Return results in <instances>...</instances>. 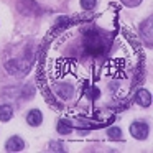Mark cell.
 I'll list each match as a JSON object with an SVG mask.
<instances>
[{
  "label": "cell",
  "mask_w": 153,
  "mask_h": 153,
  "mask_svg": "<svg viewBox=\"0 0 153 153\" xmlns=\"http://www.w3.org/2000/svg\"><path fill=\"white\" fill-rule=\"evenodd\" d=\"M71 132H73V123L69 120L63 119L58 122V133H61V135H69Z\"/></svg>",
  "instance_id": "cell-10"
},
{
  "label": "cell",
  "mask_w": 153,
  "mask_h": 153,
  "mask_svg": "<svg viewBox=\"0 0 153 153\" xmlns=\"http://www.w3.org/2000/svg\"><path fill=\"white\" fill-rule=\"evenodd\" d=\"M107 135L114 140H120L122 138V130H120L119 127H110V128L107 130Z\"/></svg>",
  "instance_id": "cell-11"
},
{
  "label": "cell",
  "mask_w": 153,
  "mask_h": 153,
  "mask_svg": "<svg viewBox=\"0 0 153 153\" xmlns=\"http://www.w3.org/2000/svg\"><path fill=\"white\" fill-rule=\"evenodd\" d=\"M50 150L51 152H63V145H61V143H56V142H51Z\"/></svg>",
  "instance_id": "cell-14"
},
{
  "label": "cell",
  "mask_w": 153,
  "mask_h": 153,
  "mask_svg": "<svg viewBox=\"0 0 153 153\" xmlns=\"http://www.w3.org/2000/svg\"><path fill=\"white\" fill-rule=\"evenodd\" d=\"M97 5V0H81V7L86 8V10H92Z\"/></svg>",
  "instance_id": "cell-12"
},
{
  "label": "cell",
  "mask_w": 153,
  "mask_h": 153,
  "mask_svg": "<svg viewBox=\"0 0 153 153\" xmlns=\"http://www.w3.org/2000/svg\"><path fill=\"white\" fill-rule=\"evenodd\" d=\"M27 122H28V125H31V127H38L41 122H43V115H41V112L38 109H33V110L28 112Z\"/></svg>",
  "instance_id": "cell-7"
},
{
  "label": "cell",
  "mask_w": 153,
  "mask_h": 153,
  "mask_svg": "<svg viewBox=\"0 0 153 153\" xmlns=\"http://www.w3.org/2000/svg\"><path fill=\"white\" fill-rule=\"evenodd\" d=\"M148 132H150V128L145 122H133L130 125V135L137 140H145L148 137Z\"/></svg>",
  "instance_id": "cell-3"
},
{
  "label": "cell",
  "mask_w": 153,
  "mask_h": 153,
  "mask_svg": "<svg viewBox=\"0 0 153 153\" xmlns=\"http://www.w3.org/2000/svg\"><path fill=\"white\" fill-rule=\"evenodd\" d=\"M153 25H152V18H146L142 25H140V36L143 38L148 46H152V41H153V31H152Z\"/></svg>",
  "instance_id": "cell-4"
},
{
  "label": "cell",
  "mask_w": 153,
  "mask_h": 153,
  "mask_svg": "<svg viewBox=\"0 0 153 153\" xmlns=\"http://www.w3.org/2000/svg\"><path fill=\"white\" fill-rule=\"evenodd\" d=\"M123 5H127V7H137V5L142 4V0H120Z\"/></svg>",
  "instance_id": "cell-13"
},
{
  "label": "cell",
  "mask_w": 153,
  "mask_h": 153,
  "mask_svg": "<svg viewBox=\"0 0 153 153\" xmlns=\"http://www.w3.org/2000/svg\"><path fill=\"white\" fill-rule=\"evenodd\" d=\"M135 100H137V104H140L142 107H150L152 105V94L146 89H140L135 96Z\"/></svg>",
  "instance_id": "cell-6"
},
{
  "label": "cell",
  "mask_w": 153,
  "mask_h": 153,
  "mask_svg": "<svg viewBox=\"0 0 153 153\" xmlns=\"http://www.w3.org/2000/svg\"><path fill=\"white\" fill-rule=\"evenodd\" d=\"M73 92H74V87L71 84H61V86L56 87V94L59 99H71Z\"/></svg>",
  "instance_id": "cell-8"
},
{
  "label": "cell",
  "mask_w": 153,
  "mask_h": 153,
  "mask_svg": "<svg viewBox=\"0 0 153 153\" xmlns=\"http://www.w3.org/2000/svg\"><path fill=\"white\" fill-rule=\"evenodd\" d=\"M12 117H13L12 107L7 105V104H0V120H2V122H8Z\"/></svg>",
  "instance_id": "cell-9"
},
{
  "label": "cell",
  "mask_w": 153,
  "mask_h": 153,
  "mask_svg": "<svg viewBox=\"0 0 153 153\" xmlns=\"http://www.w3.org/2000/svg\"><path fill=\"white\" fill-rule=\"evenodd\" d=\"M31 64H33V56H27L22 59H10L5 63V68L10 74H25L30 71Z\"/></svg>",
  "instance_id": "cell-2"
},
{
  "label": "cell",
  "mask_w": 153,
  "mask_h": 153,
  "mask_svg": "<svg viewBox=\"0 0 153 153\" xmlns=\"http://www.w3.org/2000/svg\"><path fill=\"white\" fill-rule=\"evenodd\" d=\"M84 46L89 54L94 56H100L107 51L109 48V41L100 35L99 30H87L84 33Z\"/></svg>",
  "instance_id": "cell-1"
},
{
  "label": "cell",
  "mask_w": 153,
  "mask_h": 153,
  "mask_svg": "<svg viewBox=\"0 0 153 153\" xmlns=\"http://www.w3.org/2000/svg\"><path fill=\"white\" fill-rule=\"evenodd\" d=\"M5 148H7V152H22L25 148V142L20 137H10L5 142Z\"/></svg>",
  "instance_id": "cell-5"
}]
</instances>
